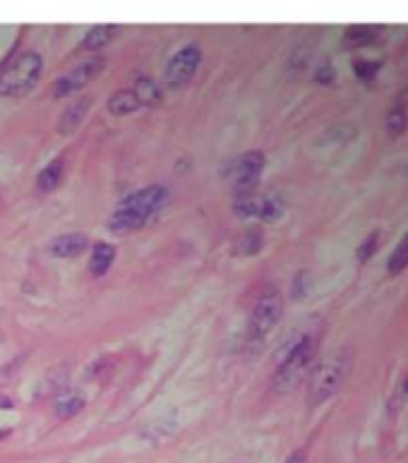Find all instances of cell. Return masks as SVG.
Here are the masks:
<instances>
[{
	"label": "cell",
	"instance_id": "1",
	"mask_svg": "<svg viewBox=\"0 0 408 463\" xmlns=\"http://www.w3.org/2000/svg\"><path fill=\"white\" fill-rule=\"evenodd\" d=\"M317 351H320V334H317V329H307L303 334L295 336L284 348L279 362H276L274 375H271L274 391H279V394L293 391L312 372Z\"/></svg>",
	"mask_w": 408,
	"mask_h": 463
},
{
	"label": "cell",
	"instance_id": "2",
	"mask_svg": "<svg viewBox=\"0 0 408 463\" xmlns=\"http://www.w3.org/2000/svg\"><path fill=\"white\" fill-rule=\"evenodd\" d=\"M168 199V190L164 185H149L137 193L128 195L118 206H115L113 216L108 221V228L113 233H128V230H137L159 214V209Z\"/></svg>",
	"mask_w": 408,
	"mask_h": 463
},
{
	"label": "cell",
	"instance_id": "3",
	"mask_svg": "<svg viewBox=\"0 0 408 463\" xmlns=\"http://www.w3.org/2000/svg\"><path fill=\"white\" fill-rule=\"evenodd\" d=\"M43 72V58L37 51L19 53L12 63H8L0 72V97L22 99L37 87Z\"/></svg>",
	"mask_w": 408,
	"mask_h": 463
},
{
	"label": "cell",
	"instance_id": "4",
	"mask_svg": "<svg viewBox=\"0 0 408 463\" xmlns=\"http://www.w3.org/2000/svg\"><path fill=\"white\" fill-rule=\"evenodd\" d=\"M346 370H349V358L346 355H334V358L322 360L310 372V386H307V404H310V408L322 406L339 391L341 382L346 377Z\"/></svg>",
	"mask_w": 408,
	"mask_h": 463
},
{
	"label": "cell",
	"instance_id": "5",
	"mask_svg": "<svg viewBox=\"0 0 408 463\" xmlns=\"http://www.w3.org/2000/svg\"><path fill=\"white\" fill-rule=\"evenodd\" d=\"M281 317H284V295L276 286H266L253 305V315L248 322L250 341H264L276 329Z\"/></svg>",
	"mask_w": 408,
	"mask_h": 463
},
{
	"label": "cell",
	"instance_id": "6",
	"mask_svg": "<svg viewBox=\"0 0 408 463\" xmlns=\"http://www.w3.org/2000/svg\"><path fill=\"white\" fill-rule=\"evenodd\" d=\"M264 154L245 152L231 164V180H233V199H245L260 193V175L264 170Z\"/></svg>",
	"mask_w": 408,
	"mask_h": 463
},
{
	"label": "cell",
	"instance_id": "7",
	"mask_svg": "<svg viewBox=\"0 0 408 463\" xmlns=\"http://www.w3.org/2000/svg\"><path fill=\"white\" fill-rule=\"evenodd\" d=\"M200 63H202V48H200L197 43H188V46H183L178 53L173 55V58L168 60V65H166V70H164L166 87H171V89L185 87V84L195 77Z\"/></svg>",
	"mask_w": 408,
	"mask_h": 463
},
{
	"label": "cell",
	"instance_id": "8",
	"mask_svg": "<svg viewBox=\"0 0 408 463\" xmlns=\"http://www.w3.org/2000/svg\"><path fill=\"white\" fill-rule=\"evenodd\" d=\"M104 68H106V58H104V55H97V58H89V60H84V63L75 65L70 72H65L63 77L55 82L53 97L55 99H65V97H70V94L84 89L89 82H92V79H97L99 75L104 72Z\"/></svg>",
	"mask_w": 408,
	"mask_h": 463
},
{
	"label": "cell",
	"instance_id": "9",
	"mask_svg": "<svg viewBox=\"0 0 408 463\" xmlns=\"http://www.w3.org/2000/svg\"><path fill=\"white\" fill-rule=\"evenodd\" d=\"M92 97H82L79 101H72L68 106V108L60 113L58 118V125H55V130H58L60 135H72L75 130L79 128V125L84 123V118H87L89 108H92Z\"/></svg>",
	"mask_w": 408,
	"mask_h": 463
},
{
	"label": "cell",
	"instance_id": "10",
	"mask_svg": "<svg viewBox=\"0 0 408 463\" xmlns=\"http://www.w3.org/2000/svg\"><path fill=\"white\" fill-rule=\"evenodd\" d=\"M87 248H89V238L84 233H63L60 238L53 240L51 253L55 257L72 259V257H77V255H82Z\"/></svg>",
	"mask_w": 408,
	"mask_h": 463
},
{
	"label": "cell",
	"instance_id": "11",
	"mask_svg": "<svg viewBox=\"0 0 408 463\" xmlns=\"http://www.w3.org/2000/svg\"><path fill=\"white\" fill-rule=\"evenodd\" d=\"M408 128V92L396 99V104L387 113V135L391 139H399Z\"/></svg>",
	"mask_w": 408,
	"mask_h": 463
},
{
	"label": "cell",
	"instance_id": "12",
	"mask_svg": "<svg viewBox=\"0 0 408 463\" xmlns=\"http://www.w3.org/2000/svg\"><path fill=\"white\" fill-rule=\"evenodd\" d=\"M84 406H87V399H84L82 394L65 389L63 394H60L58 399H55L53 413H55V417H60V420H70V417L79 415V413L84 411Z\"/></svg>",
	"mask_w": 408,
	"mask_h": 463
},
{
	"label": "cell",
	"instance_id": "13",
	"mask_svg": "<svg viewBox=\"0 0 408 463\" xmlns=\"http://www.w3.org/2000/svg\"><path fill=\"white\" fill-rule=\"evenodd\" d=\"M382 29L372 27V24H353L344 32V48H362L375 43V39H380Z\"/></svg>",
	"mask_w": 408,
	"mask_h": 463
},
{
	"label": "cell",
	"instance_id": "14",
	"mask_svg": "<svg viewBox=\"0 0 408 463\" xmlns=\"http://www.w3.org/2000/svg\"><path fill=\"white\" fill-rule=\"evenodd\" d=\"M63 175H65V159H53L46 168L39 173L37 178V190L39 193H53L60 183H63Z\"/></svg>",
	"mask_w": 408,
	"mask_h": 463
},
{
	"label": "cell",
	"instance_id": "15",
	"mask_svg": "<svg viewBox=\"0 0 408 463\" xmlns=\"http://www.w3.org/2000/svg\"><path fill=\"white\" fill-rule=\"evenodd\" d=\"M284 209H286L284 199H281L279 195H260L255 216L264 221V224H276V221L284 216Z\"/></svg>",
	"mask_w": 408,
	"mask_h": 463
},
{
	"label": "cell",
	"instance_id": "16",
	"mask_svg": "<svg viewBox=\"0 0 408 463\" xmlns=\"http://www.w3.org/2000/svg\"><path fill=\"white\" fill-rule=\"evenodd\" d=\"M115 262V248L110 243H97L92 248V257H89V271L94 276H104L106 271L113 266Z\"/></svg>",
	"mask_w": 408,
	"mask_h": 463
},
{
	"label": "cell",
	"instance_id": "17",
	"mask_svg": "<svg viewBox=\"0 0 408 463\" xmlns=\"http://www.w3.org/2000/svg\"><path fill=\"white\" fill-rule=\"evenodd\" d=\"M118 32H120L118 24H99V27H94L87 32L82 48L84 51H99V48H104L106 43L113 41V37H118Z\"/></svg>",
	"mask_w": 408,
	"mask_h": 463
},
{
	"label": "cell",
	"instance_id": "18",
	"mask_svg": "<svg viewBox=\"0 0 408 463\" xmlns=\"http://www.w3.org/2000/svg\"><path fill=\"white\" fill-rule=\"evenodd\" d=\"M139 108V99L135 89H118L108 97V110L113 115H130Z\"/></svg>",
	"mask_w": 408,
	"mask_h": 463
},
{
	"label": "cell",
	"instance_id": "19",
	"mask_svg": "<svg viewBox=\"0 0 408 463\" xmlns=\"http://www.w3.org/2000/svg\"><path fill=\"white\" fill-rule=\"evenodd\" d=\"M406 266H408V233L401 238V243L396 245L394 253H391L389 259H387V271H389L391 276H399Z\"/></svg>",
	"mask_w": 408,
	"mask_h": 463
},
{
	"label": "cell",
	"instance_id": "20",
	"mask_svg": "<svg viewBox=\"0 0 408 463\" xmlns=\"http://www.w3.org/2000/svg\"><path fill=\"white\" fill-rule=\"evenodd\" d=\"M135 94H137V99H139V106L161 104V89L156 87V82H152V79H147V77L137 79V84H135Z\"/></svg>",
	"mask_w": 408,
	"mask_h": 463
},
{
	"label": "cell",
	"instance_id": "21",
	"mask_svg": "<svg viewBox=\"0 0 408 463\" xmlns=\"http://www.w3.org/2000/svg\"><path fill=\"white\" fill-rule=\"evenodd\" d=\"M264 245V235H262V228H248L243 235H240L238 250L240 255H257Z\"/></svg>",
	"mask_w": 408,
	"mask_h": 463
},
{
	"label": "cell",
	"instance_id": "22",
	"mask_svg": "<svg viewBox=\"0 0 408 463\" xmlns=\"http://www.w3.org/2000/svg\"><path fill=\"white\" fill-rule=\"evenodd\" d=\"M377 248H380V233H377V230H372V233L367 235V238L362 240L360 245H358V250H356L358 264H365V262H370L372 255L377 253Z\"/></svg>",
	"mask_w": 408,
	"mask_h": 463
},
{
	"label": "cell",
	"instance_id": "23",
	"mask_svg": "<svg viewBox=\"0 0 408 463\" xmlns=\"http://www.w3.org/2000/svg\"><path fill=\"white\" fill-rule=\"evenodd\" d=\"M380 65L382 63H377V60H356L353 72L362 84H370L375 79V75L380 72Z\"/></svg>",
	"mask_w": 408,
	"mask_h": 463
},
{
	"label": "cell",
	"instance_id": "24",
	"mask_svg": "<svg viewBox=\"0 0 408 463\" xmlns=\"http://www.w3.org/2000/svg\"><path fill=\"white\" fill-rule=\"evenodd\" d=\"M315 79L320 84H331L334 82V70H331V65H322L320 70H317V75H315Z\"/></svg>",
	"mask_w": 408,
	"mask_h": 463
},
{
	"label": "cell",
	"instance_id": "25",
	"mask_svg": "<svg viewBox=\"0 0 408 463\" xmlns=\"http://www.w3.org/2000/svg\"><path fill=\"white\" fill-rule=\"evenodd\" d=\"M284 463H307V451L305 449H295Z\"/></svg>",
	"mask_w": 408,
	"mask_h": 463
},
{
	"label": "cell",
	"instance_id": "26",
	"mask_svg": "<svg viewBox=\"0 0 408 463\" xmlns=\"http://www.w3.org/2000/svg\"><path fill=\"white\" fill-rule=\"evenodd\" d=\"M12 399H10V396H5V394H0V411H10L12 408Z\"/></svg>",
	"mask_w": 408,
	"mask_h": 463
},
{
	"label": "cell",
	"instance_id": "27",
	"mask_svg": "<svg viewBox=\"0 0 408 463\" xmlns=\"http://www.w3.org/2000/svg\"><path fill=\"white\" fill-rule=\"evenodd\" d=\"M404 391L408 394V377H406V382H404Z\"/></svg>",
	"mask_w": 408,
	"mask_h": 463
}]
</instances>
